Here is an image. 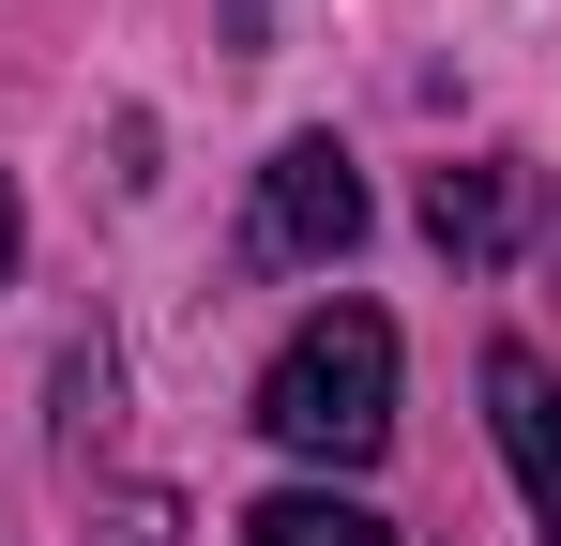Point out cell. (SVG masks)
I'll use <instances>...</instances> for the list:
<instances>
[{
	"instance_id": "5b68a950",
	"label": "cell",
	"mask_w": 561,
	"mask_h": 546,
	"mask_svg": "<svg viewBox=\"0 0 561 546\" xmlns=\"http://www.w3.org/2000/svg\"><path fill=\"white\" fill-rule=\"evenodd\" d=\"M243 546H394V532L350 486H274V501H243Z\"/></svg>"
},
{
	"instance_id": "8992f818",
	"label": "cell",
	"mask_w": 561,
	"mask_h": 546,
	"mask_svg": "<svg viewBox=\"0 0 561 546\" xmlns=\"http://www.w3.org/2000/svg\"><path fill=\"white\" fill-rule=\"evenodd\" d=\"M106 425H122V364H106L92 334H77V350H61V455H92Z\"/></svg>"
},
{
	"instance_id": "3957f363",
	"label": "cell",
	"mask_w": 561,
	"mask_h": 546,
	"mask_svg": "<svg viewBox=\"0 0 561 546\" xmlns=\"http://www.w3.org/2000/svg\"><path fill=\"white\" fill-rule=\"evenodd\" d=\"M485 425H501V455H516V486H531V516L561 546V379H547V350H485Z\"/></svg>"
},
{
	"instance_id": "ba28073f",
	"label": "cell",
	"mask_w": 561,
	"mask_h": 546,
	"mask_svg": "<svg viewBox=\"0 0 561 546\" xmlns=\"http://www.w3.org/2000/svg\"><path fill=\"white\" fill-rule=\"evenodd\" d=\"M0 273H15V182H0Z\"/></svg>"
},
{
	"instance_id": "7a4b0ae2",
	"label": "cell",
	"mask_w": 561,
	"mask_h": 546,
	"mask_svg": "<svg viewBox=\"0 0 561 546\" xmlns=\"http://www.w3.org/2000/svg\"><path fill=\"white\" fill-rule=\"evenodd\" d=\"M350 243H365V168L334 137H288L259 168V243L243 259H350Z\"/></svg>"
},
{
	"instance_id": "52a82bcc",
	"label": "cell",
	"mask_w": 561,
	"mask_h": 546,
	"mask_svg": "<svg viewBox=\"0 0 561 546\" xmlns=\"http://www.w3.org/2000/svg\"><path fill=\"white\" fill-rule=\"evenodd\" d=\"M168 532H183L168 486H122V501H106V546H168Z\"/></svg>"
},
{
	"instance_id": "277c9868",
	"label": "cell",
	"mask_w": 561,
	"mask_h": 546,
	"mask_svg": "<svg viewBox=\"0 0 561 546\" xmlns=\"http://www.w3.org/2000/svg\"><path fill=\"white\" fill-rule=\"evenodd\" d=\"M425 243L470 273L516 259V168H425Z\"/></svg>"
},
{
	"instance_id": "6da1fadb",
	"label": "cell",
	"mask_w": 561,
	"mask_h": 546,
	"mask_svg": "<svg viewBox=\"0 0 561 546\" xmlns=\"http://www.w3.org/2000/svg\"><path fill=\"white\" fill-rule=\"evenodd\" d=\"M259 441H288L304 470H365L394 441V319L379 304H319L259 364Z\"/></svg>"
}]
</instances>
